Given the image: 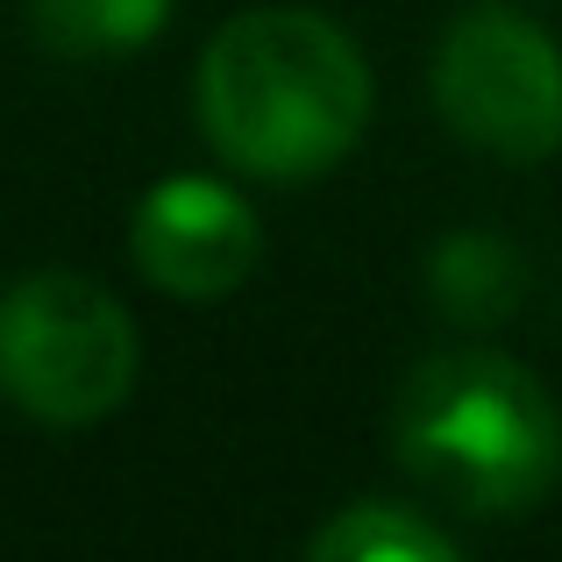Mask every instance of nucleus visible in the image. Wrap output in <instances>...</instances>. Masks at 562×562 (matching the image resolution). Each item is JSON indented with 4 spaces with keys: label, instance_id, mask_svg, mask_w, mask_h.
Returning <instances> with one entry per match:
<instances>
[{
    "label": "nucleus",
    "instance_id": "obj_1",
    "mask_svg": "<svg viewBox=\"0 0 562 562\" xmlns=\"http://www.w3.org/2000/svg\"><path fill=\"white\" fill-rule=\"evenodd\" d=\"M371 122V65L314 8H249L200 50V128L243 179L335 171Z\"/></svg>",
    "mask_w": 562,
    "mask_h": 562
},
{
    "label": "nucleus",
    "instance_id": "obj_2",
    "mask_svg": "<svg viewBox=\"0 0 562 562\" xmlns=\"http://www.w3.org/2000/svg\"><path fill=\"white\" fill-rule=\"evenodd\" d=\"M392 456L470 520H520L562 484V406L498 349H441L392 398Z\"/></svg>",
    "mask_w": 562,
    "mask_h": 562
},
{
    "label": "nucleus",
    "instance_id": "obj_3",
    "mask_svg": "<svg viewBox=\"0 0 562 562\" xmlns=\"http://www.w3.org/2000/svg\"><path fill=\"white\" fill-rule=\"evenodd\" d=\"M136 384V321L79 271H29L0 300V398L29 420H108Z\"/></svg>",
    "mask_w": 562,
    "mask_h": 562
},
{
    "label": "nucleus",
    "instance_id": "obj_4",
    "mask_svg": "<svg viewBox=\"0 0 562 562\" xmlns=\"http://www.w3.org/2000/svg\"><path fill=\"white\" fill-rule=\"evenodd\" d=\"M435 108L449 136L498 165H541L562 150V50L520 8H470L441 29Z\"/></svg>",
    "mask_w": 562,
    "mask_h": 562
},
{
    "label": "nucleus",
    "instance_id": "obj_5",
    "mask_svg": "<svg viewBox=\"0 0 562 562\" xmlns=\"http://www.w3.org/2000/svg\"><path fill=\"white\" fill-rule=\"evenodd\" d=\"M128 249H136V271L150 278L157 292H179V300H221L235 292L249 271H257V214L235 186L221 179H165L143 192L136 228H128Z\"/></svg>",
    "mask_w": 562,
    "mask_h": 562
},
{
    "label": "nucleus",
    "instance_id": "obj_6",
    "mask_svg": "<svg viewBox=\"0 0 562 562\" xmlns=\"http://www.w3.org/2000/svg\"><path fill=\"white\" fill-rule=\"evenodd\" d=\"M427 292H435V306L449 321H463V328H498L527 292V263H520L513 243L470 228V235H449V243L435 249Z\"/></svg>",
    "mask_w": 562,
    "mask_h": 562
},
{
    "label": "nucleus",
    "instance_id": "obj_7",
    "mask_svg": "<svg viewBox=\"0 0 562 562\" xmlns=\"http://www.w3.org/2000/svg\"><path fill=\"white\" fill-rule=\"evenodd\" d=\"M314 562H456V535L435 527L427 513L398 506V498H363V506H342L314 541H306Z\"/></svg>",
    "mask_w": 562,
    "mask_h": 562
},
{
    "label": "nucleus",
    "instance_id": "obj_8",
    "mask_svg": "<svg viewBox=\"0 0 562 562\" xmlns=\"http://www.w3.org/2000/svg\"><path fill=\"white\" fill-rule=\"evenodd\" d=\"M171 0H29V29L57 57H128L165 29Z\"/></svg>",
    "mask_w": 562,
    "mask_h": 562
}]
</instances>
